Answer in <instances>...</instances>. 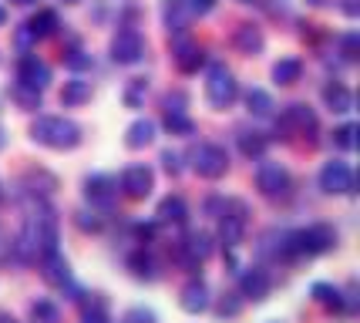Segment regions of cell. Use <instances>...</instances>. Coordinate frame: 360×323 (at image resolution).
I'll return each mask as SVG.
<instances>
[{
    "instance_id": "48",
    "label": "cell",
    "mask_w": 360,
    "mask_h": 323,
    "mask_svg": "<svg viewBox=\"0 0 360 323\" xmlns=\"http://www.w3.org/2000/svg\"><path fill=\"white\" fill-rule=\"evenodd\" d=\"M4 24H7V11L0 7V27H4Z\"/></svg>"
},
{
    "instance_id": "8",
    "label": "cell",
    "mask_w": 360,
    "mask_h": 323,
    "mask_svg": "<svg viewBox=\"0 0 360 323\" xmlns=\"http://www.w3.org/2000/svg\"><path fill=\"white\" fill-rule=\"evenodd\" d=\"M320 189L327 196H354L357 192V175H354V169L347 162L333 158V162H327L320 169Z\"/></svg>"
},
{
    "instance_id": "30",
    "label": "cell",
    "mask_w": 360,
    "mask_h": 323,
    "mask_svg": "<svg viewBox=\"0 0 360 323\" xmlns=\"http://www.w3.org/2000/svg\"><path fill=\"white\" fill-rule=\"evenodd\" d=\"M128 270H131V277L135 279H155V262H152V256L145 253V249H139V253H131L128 256Z\"/></svg>"
},
{
    "instance_id": "16",
    "label": "cell",
    "mask_w": 360,
    "mask_h": 323,
    "mask_svg": "<svg viewBox=\"0 0 360 323\" xmlns=\"http://www.w3.org/2000/svg\"><path fill=\"white\" fill-rule=\"evenodd\" d=\"M239 293L246 296V300H266L269 296V273L266 270H259V266H250V270H243V277H239Z\"/></svg>"
},
{
    "instance_id": "7",
    "label": "cell",
    "mask_w": 360,
    "mask_h": 323,
    "mask_svg": "<svg viewBox=\"0 0 360 323\" xmlns=\"http://www.w3.org/2000/svg\"><path fill=\"white\" fill-rule=\"evenodd\" d=\"M209 256H212V236L209 232H188L186 239L175 246V260L182 262L188 273H199Z\"/></svg>"
},
{
    "instance_id": "34",
    "label": "cell",
    "mask_w": 360,
    "mask_h": 323,
    "mask_svg": "<svg viewBox=\"0 0 360 323\" xmlns=\"http://www.w3.org/2000/svg\"><path fill=\"white\" fill-rule=\"evenodd\" d=\"M64 68L68 71H88L91 68V54H84V51H64Z\"/></svg>"
},
{
    "instance_id": "33",
    "label": "cell",
    "mask_w": 360,
    "mask_h": 323,
    "mask_svg": "<svg viewBox=\"0 0 360 323\" xmlns=\"http://www.w3.org/2000/svg\"><path fill=\"white\" fill-rule=\"evenodd\" d=\"M31 317L37 323H58V307L51 300H34L31 303Z\"/></svg>"
},
{
    "instance_id": "47",
    "label": "cell",
    "mask_w": 360,
    "mask_h": 323,
    "mask_svg": "<svg viewBox=\"0 0 360 323\" xmlns=\"http://www.w3.org/2000/svg\"><path fill=\"white\" fill-rule=\"evenodd\" d=\"M139 239H152V236H155V226H139Z\"/></svg>"
},
{
    "instance_id": "53",
    "label": "cell",
    "mask_w": 360,
    "mask_h": 323,
    "mask_svg": "<svg viewBox=\"0 0 360 323\" xmlns=\"http://www.w3.org/2000/svg\"><path fill=\"white\" fill-rule=\"evenodd\" d=\"M0 239H4V236H0Z\"/></svg>"
},
{
    "instance_id": "31",
    "label": "cell",
    "mask_w": 360,
    "mask_h": 323,
    "mask_svg": "<svg viewBox=\"0 0 360 323\" xmlns=\"http://www.w3.org/2000/svg\"><path fill=\"white\" fill-rule=\"evenodd\" d=\"M316 296V303H323V307L330 310H344V293L337 290V286H330V283H314V290H310Z\"/></svg>"
},
{
    "instance_id": "22",
    "label": "cell",
    "mask_w": 360,
    "mask_h": 323,
    "mask_svg": "<svg viewBox=\"0 0 360 323\" xmlns=\"http://www.w3.org/2000/svg\"><path fill=\"white\" fill-rule=\"evenodd\" d=\"M152 141H155V122L139 118V122L128 125V132H125V145H128V148H145V145H152Z\"/></svg>"
},
{
    "instance_id": "3",
    "label": "cell",
    "mask_w": 360,
    "mask_h": 323,
    "mask_svg": "<svg viewBox=\"0 0 360 323\" xmlns=\"http://www.w3.org/2000/svg\"><path fill=\"white\" fill-rule=\"evenodd\" d=\"M246 202L239 199H229L222 205L219 213V243L226 249H236L243 243V236H246V226H250V219H246Z\"/></svg>"
},
{
    "instance_id": "24",
    "label": "cell",
    "mask_w": 360,
    "mask_h": 323,
    "mask_svg": "<svg viewBox=\"0 0 360 323\" xmlns=\"http://www.w3.org/2000/svg\"><path fill=\"white\" fill-rule=\"evenodd\" d=\"M27 31H31L34 41H41V37H51V34L58 31V14H54V11H37V14L27 20Z\"/></svg>"
},
{
    "instance_id": "20",
    "label": "cell",
    "mask_w": 360,
    "mask_h": 323,
    "mask_svg": "<svg viewBox=\"0 0 360 323\" xmlns=\"http://www.w3.org/2000/svg\"><path fill=\"white\" fill-rule=\"evenodd\" d=\"M323 105L330 111H337V115H347V111H354V91L347 84H340V81H330L323 88Z\"/></svg>"
},
{
    "instance_id": "6",
    "label": "cell",
    "mask_w": 360,
    "mask_h": 323,
    "mask_svg": "<svg viewBox=\"0 0 360 323\" xmlns=\"http://www.w3.org/2000/svg\"><path fill=\"white\" fill-rule=\"evenodd\" d=\"M293 246H297V256H323L337 246V232L333 226H310V229H297L293 232Z\"/></svg>"
},
{
    "instance_id": "10",
    "label": "cell",
    "mask_w": 360,
    "mask_h": 323,
    "mask_svg": "<svg viewBox=\"0 0 360 323\" xmlns=\"http://www.w3.org/2000/svg\"><path fill=\"white\" fill-rule=\"evenodd\" d=\"M111 58L115 64H139L145 58V37L135 27H122L111 37Z\"/></svg>"
},
{
    "instance_id": "28",
    "label": "cell",
    "mask_w": 360,
    "mask_h": 323,
    "mask_svg": "<svg viewBox=\"0 0 360 323\" xmlns=\"http://www.w3.org/2000/svg\"><path fill=\"white\" fill-rule=\"evenodd\" d=\"M246 108H250V115H256V118H273V98H269L263 88H250L246 91Z\"/></svg>"
},
{
    "instance_id": "39",
    "label": "cell",
    "mask_w": 360,
    "mask_h": 323,
    "mask_svg": "<svg viewBox=\"0 0 360 323\" xmlns=\"http://www.w3.org/2000/svg\"><path fill=\"white\" fill-rule=\"evenodd\" d=\"M239 310H243V303H239V300H233V296H222L219 307H216V313H219V317H236Z\"/></svg>"
},
{
    "instance_id": "42",
    "label": "cell",
    "mask_w": 360,
    "mask_h": 323,
    "mask_svg": "<svg viewBox=\"0 0 360 323\" xmlns=\"http://www.w3.org/2000/svg\"><path fill=\"white\" fill-rule=\"evenodd\" d=\"M188 14H209L212 7H216V0H186Z\"/></svg>"
},
{
    "instance_id": "5",
    "label": "cell",
    "mask_w": 360,
    "mask_h": 323,
    "mask_svg": "<svg viewBox=\"0 0 360 323\" xmlns=\"http://www.w3.org/2000/svg\"><path fill=\"white\" fill-rule=\"evenodd\" d=\"M192 169L199 172L202 179H222L229 172V155L216 141H202L192 148Z\"/></svg>"
},
{
    "instance_id": "45",
    "label": "cell",
    "mask_w": 360,
    "mask_h": 323,
    "mask_svg": "<svg viewBox=\"0 0 360 323\" xmlns=\"http://www.w3.org/2000/svg\"><path fill=\"white\" fill-rule=\"evenodd\" d=\"M340 7H344L347 17H357L360 14V4H357V0H340Z\"/></svg>"
},
{
    "instance_id": "19",
    "label": "cell",
    "mask_w": 360,
    "mask_h": 323,
    "mask_svg": "<svg viewBox=\"0 0 360 323\" xmlns=\"http://www.w3.org/2000/svg\"><path fill=\"white\" fill-rule=\"evenodd\" d=\"M233 44H236V51H243V54H250L252 58V54L263 51L266 41H263V31H259L256 24H239V27L233 31Z\"/></svg>"
},
{
    "instance_id": "12",
    "label": "cell",
    "mask_w": 360,
    "mask_h": 323,
    "mask_svg": "<svg viewBox=\"0 0 360 323\" xmlns=\"http://www.w3.org/2000/svg\"><path fill=\"white\" fill-rule=\"evenodd\" d=\"M152 189H155V172L148 165H128L122 172V192L128 199H148Z\"/></svg>"
},
{
    "instance_id": "18",
    "label": "cell",
    "mask_w": 360,
    "mask_h": 323,
    "mask_svg": "<svg viewBox=\"0 0 360 323\" xmlns=\"http://www.w3.org/2000/svg\"><path fill=\"white\" fill-rule=\"evenodd\" d=\"M37 270H41V277H44L51 286H68V283H71L68 260H64L58 249H54V253H47V256H41V260H37Z\"/></svg>"
},
{
    "instance_id": "41",
    "label": "cell",
    "mask_w": 360,
    "mask_h": 323,
    "mask_svg": "<svg viewBox=\"0 0 360 323\" xmlns=\"http://www.w3.org/2000/svg\"><path fill=\"white\" fill-rule=\"evenodd\" d=\"M162 165H165V172H169V175H179V172H182V165H179V155H175L172 148H169V152H162Z\"/></svg>"
},
{
    "instance_id": "40",
    "label": "cell",
    "mask_w": 360,
    "mask_h": 323,
    "mask_svg": "<svg viewBox=\"0 0 360 323\" xmlns=\"http://www.w3.org/2000/svg\"><path fill=\"white\" fill-rule=\"evenodd\" d=\"M78 226L84 232H98V229H101V219H98L94 213H78Z\"/></svg>"
},
{
    "instance_id": "51",
    "label": "cell",
    "mask_w": 360,
    "mask_h": 323,
    "mask_svg": "<svg viewBox=\"0 0 360 323\" xmlns=\"http://www.w3.org/2000/svg\"><path fill=\"white\" fill-rule=\"evenodd\" d=\"M310 4H323V0H310Z\"/></svg>"
},
{
    "instance_id": "13",
    "label": "cell",
    "mask_w": 360,
    "mask_h": 323,
    "mask_svg": "<svg viewBox=\"0 0 360 323\" xmlns=\"http://www.w3.org/2000/svg\"><path fill=\"white\" fill-rule=\"evenodd\" d=\"M47 81H51V68H47L37 54H24L20 64H17V84L34 88V91H44Z\"/></svg>"
},
{
    "instance_id": "27",
    "label": "cell",
    "mask_w": 360,
    "mask_h": 323,
    "mask_svg": "<svg viewBox=\"0 0 360 323\" xmlns=\"http://www.w3.org/2000/svg\"><path fill=\"white\" fill-rule=\"evenodd\" d=\"M88 98H91V84H88V81H64V88H61V105L64 108L84 105Z\"/></svg>"
},
{
    "instance_id": "49",
    "label": "cell",
    "mask_w": 360,
    "mask_h": 323,
    "mask_svg": "<svg viewBox=\"0 0 360 323\" xmlns=\"http://www.w3.org/2000/svg\"><path fill=\"white\" fill-rule=\"evenodd\" d=\"M11 4H20V7H27V4H34V0H11Z\"/></svg>"
},
{
    "instance_id": "44",
    "label": "cell",
    "mask_w": 360,
    "mask_h": 323,
    "mask_svg": "<svg viewBox=\"0 0 360 323\" xmlns=\"http://www.w3.org/2000/svg\"><path fill=\"white\" fill-rule=\"evenodd\" d=\"M128 320L131 323H155V313H148V310H131Z\"/></svg>"
},
{
    "instance_id": "1",
    "label": "cell",
    "mask_w": 360,
    "mask_h": 323,
    "mask_svg": "<svg viewBox=\"0 0 360 323\" xmlns=\"http://www.w3.org/2000/svg\"><path fill=\"white\" fill-rule=\"evenodd\" d=\"M11 249H14V256L20 262H37L41 256L54 253L58 249V213L47 202L34 199L27 205L24 226L17 232V239L11 243Z\"/></svg>"
},
{
    "instance_id": "32",
    "label": "cell",
    "mask_w": 360,
    "mask_h": 323,
    "mask_svg": "<svg viewBox=\"0 0 360 323\" xmlns=\"http://www.w3.org/2000/svg\"><path fill=\"white\" fill-rule=\"evenodd\" d=\"M162 125H165V128H169L172 135H192V132H195V122L188 118L186 111H165Z\"/></svg>"
},
{
    "instance_id": "52",
    "label": "cell",
    "mask_w": 360,
    "mask_h": 323,
    "mask_svg": "<svg viewBox=\"0 0 360 323\" xmlns=\"http://www.w3.org/2000/svg\"><path fill=\"white\" fill-rule=\"evenodd\" d=\"M0 199H4V196H0Z\"/></svg>"
},
{
    "instance_id": "14",
    "label": "cell",
    "mask_w": 360,
    "mask_h": 323,
    "mask_svg": "<svg viewBox=\"0 0 360 323\" xmlns=\"http://www.w3.org/2000/svg\"><path fill=\"white\" fill-rule=\"evenodd\" d=\"M172 58H175V68H179L182 75H195V71L205 64V51L195 44L192 37H175Z\"/></svg>"
},
{
    "instance_id": "50",
    "label": "cell",
    "mask_w": 360,
    "mask_h": 323,
    "mask_svg": "<svg viewBox=\"0 0 360 323\" xmlns=\"http://www.w3.org/2000/svg\"><path fill=\"white\" fill-rule=\"evenodd\" d=\"M64 4H78V0H64Z\"/></svg>"
},
{
    "instance_id": "37",
    "label": "cell",
    "mask_w": 360,
    "mask_h": 323,
    "mask_svg": "<svg viewBox=\"0 0 360 323\" xmlns=\"http://www.w3.org/2000/svg\"><path fill=\"white\" fill-rule=\"evenodd\" d=\"M340 54H344L347 61H357V54H360V34L357 31H350L340 37Z\"/></svg>"
},
{
    "instance_id": "26",
    "label": "cell",
    "mask_w": 360,
    "mask_h": 323,
    "mask_svg": "<svg viewBox=\"0 0 360 323\" xmlns=\"http://www.w3.org/2000/svg\"><path fill=\"white\" fill-rule=\"evenodd\" d=\"M188 7H186V0H169V7H165V24H169V31H175L179 37L186 34L188 27Z\"/></svg>"
},
{
    "instance_id": "15",
    "label": "cell",
    "mask_w": 360,
    "mask_h": 323,
    "mask_svg": "<svg viewBox=\"0 0 360 323\" xmlns=\"http://www.w3.org/2000/svg\"><path fill=\"white\" fill-rule=\"evenodd\" d=\"M283 128H286V132H300V135H314V132H316L314 108L300 105V101L286 105V108H283Z\"/></svg>"
},
{
    "instance_id": "2",
    "label": "cell",
    "mask_w": 360,
    "mask_h": 323,
    "mask_svg": "<svg viewBox=\"0 0 360 323\" xmlns=\"http://www.w3.org/2000/svg\"><path fill=\"white\" fill-rule=\"evenodd\" d=\"M31 139L44 148H75L81 141V128L71 118H61V115H41L37 122L31 125Z\"/></svg>"
},
{
    "instance_id": "21",
    "label": "cell",
    "mask_w": 360,
    "mask_h": 323,
    "mask_svg": "<svg viewBox=\"0 0 360 323\" xmlns=\"http://www.w3.org/2000/svg\"><path fill=\"white\" fill-rule=\"evenodd\" d=\"M179 303H182L186 313H202V310H209V290H205L202 279L186 283V286H182V296H179Z\"/></svg>"
},
{
    "instance_id": "29",
    "label": "cell",
    "mask_w": 360,
    "mask_h": 323,
    "mask_svg": "<svg viewBox=\"0 0 360 323\" xmlns=\"http://www.w3.org/2000/svg\"><path fill=\"white\" fill-rule=\"evenodd\" d=\"M266 145H269V139L259 135V132H239V152L246 155V158H263Z\"/></svg>"
},
{
    "instance_id": "17",
    "label": "cell",
    "mask_w": 360,
    "mask_h": 323,
    "mask_svg": "<svg viewBox=\"0 0 360 323\" xmlns=\"http://www.w3.org/2000/svg\"><path fill=\"white\" fill-rule=\"evenodd\" d=\"M84 196L91 205H105L108 209L111 202L118 199V182L111 179V175H91L88 182H84Z\"/></svg>"
},
{
    "instance_id": "4",
    "label": "cell",
    "mask_w": 360,
    "mask_h": 323,
    "mask_svg": "<svg viewBox=\"0 0 360 323\" xmlns=\"http://www.w3.org/2000/svg\"><path fill=\"white\" fill-rule=\"evenodd\" d=\"M205 98H209V105L219 108V111H226V108H229L236 98H239V84H236L233 71H229L226 64H212V68H209Z\"/></svg>"
},
{
    "instance_id": "36",
    "label": "cell",
    "mask_w": 360,
    "mask_h": 323,
    "mask_svg": "<svg viewBox=\"0 0 360 323\" xmlns=\"http://www.w3.org/2000/svg\"><path fill=\"white\" fill-rule=\"evenodd\" d=\"M333 145H340V148H354L357 145V125H340L337 132H333Z\"/></svg>"
},
{
    "instance_id": "11",
    "label": "cell",
    "mask_w": 360,
    "mask_h": 323,
    "mask_svg": "<svg viewBox=\"0 0 360 323\" xmlns=\"http://www.w3.org/2000/svg\"><path fill=\"white\" fill-rule=\"evenodd\" d=\"M256 253L263 256V260H300L297 256V246H293V232L286 229H269L263 239H259V246Z\"/></svg>"
},
{
    "instance_id": "25",
    "label": "cell",
    "mask_w": 360,
    "mask_h": 323,
    "mask_svg": "<svg viewBox=\"0 0 360 323\" xmlns=\"http://www.w3.org/2000/svg\"><path fill=\"white\" fill-rule=\"evenodd\" d=\"M300 75H303V61L300 58H283V61L273 64V81L276 84H297Z\"/></svg>"
},
{
    "instance_id": "46",
    "label": "cell",
    "mask_w": 360,
    "mask_h": 323,
    "mask_svg": "<svg viewBox=\"0 0 360 323\" xmlns=\"http://www.w3.org/2000/svg\"><path fill=\"white\" fill-rule=\"evenodd\" d=\"M31 41H34V37H31V31H27V24H24V27L17 31V44H20V47H27Z\"/></svg>"
},
{
    "instance_id": "23",
    "label": "cell",
    "mask_w": 360,
    "mask_h": 323,
    "mask_svg": "<svg viewBox=\"0 0 360 323\" xmlns=\"http://www.w3.org/2000/svg\"><path fill=\"white\" fill-rule=\"evenodd\" d=\"M186 215H188V205L182 196H165V199L158 202V219L162 222H186Z\"/></svg>"
},
{
    "instance_id": "35",
    "label": "cell",
    "mask_w": 360,
    "mask_h": 323,
    "mask_svg": "<svg viewBox=\"0 0 360 323\" xmlns=\"http://www.w3.org/2000/svg\"><path fill=\"white\" fill-rule=\"evenodd\" d=\"M14 101L20 108H41V91H34V88H24V84H14Z\"/></svg>"
},
{
    "instance_id": "38",
    "label": "cell",
    "mask_w": 360,
    "mask_h": 323,
    "mask_svg": "<svg viewBox=\"0 0 360 323\" xmlns=\"http://www.w3.org/2000/svg\"><path fill=\"white\" fill-rule=\"evenodd\" d=\"M141 91H145V81H141V77H139V81H131V88L125 91V105L128 108H139L141 105Z\"/></svg>"
},
{
    "instance_id": "9",
    "label": "cell",
    "mask_w": 360,
    "mask_h": 323,
    "mask_svg": "<svg viewBox=\"0 0 360 323\" xmlns=\"http://www.w3.org/2000/svg\"><path fill=\"white\" fill-rule=\"evenodd\" d=\"M256 189L266 199H283V196H290V172L280 162H263L256 169Z\"/></svg>"
},
{
    "instance_id": "43",
    "label": "cell",
    "mask_w": 360,
    "mask_h": 323,
    "mask_svg": "<svg viewBox=\"0 0 360 323\" xmlns=\"http://www.w3.org/2000/svg\"><path fill=\"white\" fill-rule=\"evenodd\" d=\"M81 323H108V317H105V303L94 310H84V320Z\"/></svg>"
}]
</instances>
